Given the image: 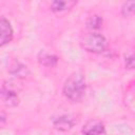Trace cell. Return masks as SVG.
I'll use <instances>...</instances> for the list:
<instances>
[{"label": "cell", "instance_id": "obj_8", "mask_svg": "<svg viewBox=\"0 0 135 135\" xmlns=\"http://www.w3.org/2000/svg\"><path fill=\"white\" fill-rule=\"evenodd\" d=\"M38 61L41 65L46 66V68H53L57 64L58 62V57L53 55V54H49L44 51L39 52L38 54Z\"/></svg>", "mask_w": 135, "mask_h": 135}, {"label": "cell", "instance_id": "obj_4", "mask_svg": "<svg viewBox=\"0 0 135 135\" xmlns=\"http://www.w3.org/2000/svg\"><path fill=\"white\" fill-rule=\"evenodd\" d=\"M81 132L83 135H105V127L100 120L92 119L83 126Z\"/></svg>", "mask_w": 135, "mask_h": 135}, {"label": "cell", "instance_id": "obj_1", "mask_svg": "<svg viewBox=\"0 0 135 135\" xmlns=\"http://www.w3.org/2000/svg\"><path fill=\"white\" fill-rule=\"evenodd\" d=\"M85 80L81 72L72 73L63 84V95L73 102L82 100L85 94Z\"/></svg>", "mask_w": 135, "mask_h": 135}, {"label": "cell", "instance_id": "obj_13", "mask_svg": "<svg viewBox=\"0 0 135 135\" xmlns=\"http://www.w3.org/2000/svg\"><path fill=\"white\" fill-rule=\"evenodd\" d=\"M4 123H5V115H3V114L0 113V127L3 126Z\"/></svg>", "mask_w": 135, "mask_h": 135}, {"label": "cell", "instance_id": "obj_9", "mask_svg": "<svg viewBox=\"0 0 135 135\" xmlns=\"http://www.w3.org/2000/svg\"><path fill=\"white\" fill-rule=\"evenodd\" d=\"M77 2L76 1H63V0H56L53 1L51 4V8L53 12L56 13H60V12H64L69 8H72Z\"/></svg>", "mask_w": 135, "mask_h": 135}, {"label": "cell", "instance_id": "obj_6", "mask_svg": "<svg viewBox=\"0 0 135 135\" xmlns=\"http://www.w3.org/2000/svg\"><path fill=\"white\" fill-rule=\"evenodd\" d=\"M75 124V119L70 115H62L53 119V126L56 130L61 132L70 131Z\"/></svg>", "mask_w": 135, "mask_h": 135}, {"label": "cell", "instance_id": "obj_2", "mask_svg": "<svg viewBox=\"0 0 135 135\" xmlns=\"http://www.w3.org/2000/svg\"><path fill=\"white\" fill-rule=\"evenodd\" d=\"M81 47L90 53L99 54L105 51L107 40L105 38L98 33H90L81 39Z\"/></svg>", "mask_w": 135, "mask_h": 135}, {"label": "cell", "instance_id": "obj_5", "mask_svg": "<svg viewBox=\"0 0 135 135\" xmlns=\"http://www.w3.org/2000/svg\"><path fill=\"white\" fill-rule=\"evenodd\" d=\"M13 39V28L8 20L0 18V46L11 42Z\"/></svg>", "mask_w": 135, "mask_h": 135}, {"label": "cell", "instance_id": "obj_11", "mask_svg": "<svg viewBox=\"0 0 135 135\" xmlns=\"http://www.w3.org/2000/svg\"><path fill=\"white\" fill-rule=\"evenodd\" d=\"M135 11V1L134 0H130L123 3L122 7H121V14L124 17H130L134 14Z\"/></svg>", "mask_w": 135, "mask_h": 135}, {"label": "cell", "instance_id": "obj_12", "mask_svg": "<svg viewBox=\"0 0 135 135\" xmlns=\"http://www.w3.org/2000/svg\"><path fill=\"white\" fill-rule=\"evenodd\" d=\"M124 62H126V68L127 69L132 70L134 68V56H133V53L132 52L129 53V54H126Z\"/></svg>", "mask_w": 135, "mask_h": 135}, {"label": "cell", "instance_id": "obj_10", "mask_svg": "<svg viewBox=\"0 0 135 135\" xmlns=\"http://www.w3.org/2000/svg\"><path fill=\"white\" fill-rule=\"evenodd\" d=\"M102 25V18L98 15H93L91 17H89V19L86 20V28L89 30H98L100 28Z\"/></svg>", "mask_w": 135, "mask_h": 135}, {"label": "cell", "instance_id": "obj_7", "mask_svg": "<svg viewBox=\"0 0 135 135\" xmlns=\"http://www.w3.org/2000/svg\"><path fill=\"white\" fill-rule=\"evenodd\" d=\"M8 72L12 75L16 76L17 78H24L30 74V71H28L27 66L22 64V63H20V62H18V61H14L9 65Z\"/></svg>", "mask_w": 135, "mask_h": 135}, {"label": "cell", "instance_id": "obj_3", "mask_svg": "<svg viewBox=\"0 0 135 135\" xmlns=\"http://www.w3.org/2000/svg\"><path fill=\"white\" fill-rule=\"evenodd\" d=\"M21 86L18 83V80H8L4 82L2 89L0 90V98L6 107H16L19 103L18 92Z\"/></svg>", "mask_w": 135, "mask_h": 135}]
</instances>
